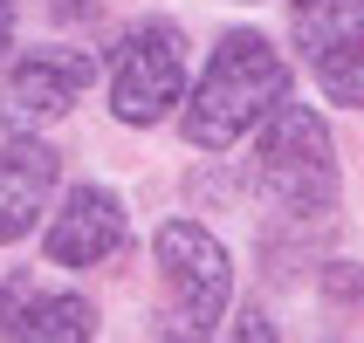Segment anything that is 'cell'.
I'll return each mask as SVG.
<instances>
[{"label": "cell", "mask_w": 364, "mask_h": 343, "mask_svg": "<svg viewBox=\"0 0 364 343\" xmlns=\"http://www.w3.org/2000/svg\"><path fill=\"white\" fill-rule=\"evenodd\" d=\"M159 282H165V330L206 337L227 309L234 268H227V247L200 220H165L159 227Z\"/></svg>", "instance_id": "3957f363"}, {"label": "cell", "mask_w": 364, "mask_h": 343, "mask_svg": "<svg viewBox=\"0 0 364 343\" xmlns=\"http://www.w3.org/2000/svg\"><path fill=\"white\" fill-rule=\"evenodd\" d=\"M14 41V0H0V48Z\"/></svg>", "instance_id": "7c38bea8"}, {"label": "cell", "mask_w": 364, "mask_h": 343, "mask_svg": "<svg viewBox=\"0 0 364 343\" xmlns=\"http://www.w3.org/2000/svg\"><path fill=\"white\" fill-rule=\"evenodd\" d=\"M159 343H206V337H179V330H159ZM220 343H275V323H268L262 309H247V316H234V330H227Z\"/></svg>", "instance_id": "30bf717a"}, {"label": "cell", "mask_w": 364, "mask_h": 343, "mask_svg": "<svg viewBox=\"0 0 364 343\" xmlns=\"http://www.w3.org/2000/svg\"><path fill=\"white\" fill-rule=\"evenodd\" d=\"M0 337L7 343H90L97 337V309L82 295H69V288L0 282Z\"/></svg>", "instance_id": "ba28073f"}, {"label": "cell", "mask_w": 364, "mask_h": 343, "mask_svg": "<svg viewBox=\"0 0 364 343\" xmlns=\"http://www.w3.org/2000/svg\"><path fill=\"white\" fill-rule=\"evenodd\" d=\"M186 97V35L172 21H138L117 48V69H110V110L117 124H159L172 103Z\"/></svg>", "instance_id": "277c9868"}, {"label": "cell", "mask_w": 364, "mask_h": 343, "mask_svg": "<svg viewBox=\"0 0 364 343\" xmlns=\"http://www.w3.org/2000/svg\"><path fill=\"white\" fill-rule=\"evenodd\" d=\"M76 14H97V0H55V21H76Z\"/></svg>", "instance_id": "8fae6325"}, {"label": "cell", "mask_w": 364, "mask_h": 343, "mask_svg": "<svg viewBox=\"0 0 364 343\" xmlns=\"http://www.w3.org/2000/svg\"><path fill=\"white\" fill-rule=\"evenodd\" d=\"M124 247V206L110 185H76L62 213L48 220V261L62 268H97Z\"/></svg>", "instance_id": "52a82bcc"}, {"label": "cell", "mask_w": 364, "mask_h": 343, "mask_svg": "<svg viewBox=\"0 0 364 343\" xmlns=\"http://www.w3.org/2000/svg\"><path fill=\"white\" fill-rule=\"evenodd\" d=\"M255 185L282 220H323L337 206V151H330V131L316 110L282 103L268 117L262 151H255Z\"/></svg>", "instance_id": "7a4b0ae2"}, {"label": "cell", "mask_w": 364, "mask_h": 343, "mask_svg": "<svg viewBox=\"0 0 364 343\" xmlns=\"http://www.w3.org/2000/svg\"><path fill=\"white\" fill-rule=\"evenodd\" d=\"M289 35L323 97L364 103V0H289Z\"/></svg>", "instance_id": "5b68a950"}, {"label": "cell", "mask_w": 364, "mask_h": 343, "mask_svg": "<svg viewBox=\"0 0 364 343\" xmlns=\"http://www.w3.org/2000/svg\"><path fill=\"white\" fill-rule=\"evenodd\" d=\"M90 82H97V55L90 48H28L7 69V117L14 124H48L69 103H82Z\"/></svg>", "instance_id": "8992f818"}, {"label": "cell", "mask_w": 364, "mask_h": 343, "mask_svg": "<svg viewBox=\"0 0 364 343\" xmlns=\"http://www.w3.org/2000/svg\"><path fill=\"white\" fill-rule=\"evenodd\" d=\"M48 185H55V151L41 138H7L0 144V247L21 241L41 220Z\"/></svg>", "instance_id": "9c48e42d"}, {"label": "cell", "mask_w": 364, "mask_h": 343, "mask_svg": "<svg viewBox=\"0 0 364 343\" xmlns=\"http://www.w3.org/2000/svg\"><path fill=\"white\" fill-rule=\"evenodd\" d=\"M289 103V62L268 48L262 35H220L206 76L193 82V103H186V144L200 151H227L241 144L262 117H275Z\"/></svg>", "instance_id": "6da1fadb"}]
</instances>
